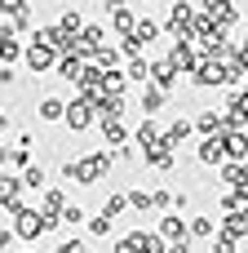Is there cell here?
<instances>
[{
	"label": "cell",
	"instance_id": "1",
	"mask_svg": "<svg viewBox=\"0 0 248 253\" xmlns=\"http://www.w3.org/2000/svg\"><path fill=\"white\" fill-rule=\"evenodd\" d=\"M226 80H231V71L222 62H209V58L195 62V84H226Z\"/></svg>",
	"mask_w": 248,
	"mask_h": 253
},
{
	"label": "cell",
	"instance_id": "2",
	"mask_svg": "<svg viewBox=\"0 0 248 253\" xmlns=\"http://www.w3.org/2000/svg\"><path fill=\"white\" fill-rule=\"evenodd\" d=\"M22 53H27V62H31V71H49V67L58 62V49H49V44H27Z\"/></svg>",
	"mask_w": 248,
	"mask_h": 253
},
{
	"label": "cell",
	"instance_id": "3",
	"mask_svg": "<svg viewBox=\"0 0 248 253\" xmlns=\"http://www.w3.org/2000/svg\"><path fill=\"white\" fill-rule=\"evenodd\" d=\"M164 62H169L177 76H182V71H195V53H191V44H186V40H177V44L169 49V58H164Z\"/></svg>",
	"mask_w": 248,
	"mask_h": 253
},
{
	"label": "cell",
	"instance_id": "4",
	"mask_svg": "<svg viewBox=\"0 0 248 253\" xmlns=\"http://www.w3.org/2000/svg\"><path fill=\"white\" fill-rule=\"evenodd\" d=\"M44 227H49L44 213H35V209H22V213H18V236H22V240H35Z\"/></svg>",
	"mask_w": 248,
	"mask_h": 253
},
{
	"label": "cell",
	"instance_id": "5",
	"mask_svg": "<svg viewBox=\"0 0 248 253\" xmlns=\"http://www.w3.org/2000/svg\"><path fill=\"white\" fill-rule=\"evenodd\" d=\"M222 120H226V129H240V125H244L248 120V93H235V98H231V107H226Z\"/></svg>",
	"mask_w": 248,
	"mask_h": 253
},
{
	"label": "cell",
	"instance_id": "6",
	"mask_svg": "<svg viewBox=\"0 0 248 253\" xmlns=\"http://www.w3.org/2000/svg\"><path fill=\"white\" fill-rule=\"evenodd\" d=\"M89 111H93V102H89V98H80L75 107H67V125H71V129H89V120H93Z\"/></svg>",
	"mask_w": 248,
	"mask_h": 253
},
{
	"label": "cell",
	"instance_id": "7",
	"mask_svg": "<svg viewBox=\"0 0 248 253\" xmlns=\"http://www.w3.org/2000/svg\"><path fill=\"white\" fill-rule=\"evenodd\" d=\"M200 160H204V165H222V160H226V142H222V138H204V142H200Z\"/></svg>",
	"mask_w": 248,
	"mask_h": 253
},
{
	"label": "cell",
	"instance_id": "8",
	"mask_svg": "<svg viewBox=\"0 0 248 253\" xmlns=\"http://www.w3.org/2000/svg\"><path fill=\"white\" fill-rule=\"evenodd\" d=\"M222 142H226V156H231V160H244L248 156V133H240V129H226Z\"/></svg>",
	"mask_w": 248,
	"mask_h": 253
},
{
	"label": "cell",
	"instance_id": "9",
	"mask_svg": "<svg viewBox=\"0 0 248 253\" xmlns=\"http://www.w3.org/2000/svg\"><path fill=\"white\" fill-rule=\"evenodd\" d=\"M151 80H155V89H164V93H169V89L177 84V71H173L169 62H151Z\"/></svg>",
	"mask_w": 248,
	"mask_h": 253
},
{
	"label": "cell",
	"instance_id": "10",
	"mask_svg": "<svg viewBox=\"0 0 248 253\" xmlns=\"http://www.w3.org/2000/svg\"><path fill=\"white\" fill-rule=\"evenodd\" d=\"M195 129H200V133H209V138H217V133L226 129V120H222L217 111H204V116L195 120Z\"/></svg>",
	"mask_w": 248,
	"mask_h": 253
},
{
	"label": "cell",
	"instance_id": "11",
	"mask_svg": "<svg viewBox=\"0 0 248 253\" xmlns=\"http://www.w3.org/2000/svg\"><path fill=\"white\" fill-rule=\"evenodd\" d=\"M186 231H191V227H186V218H177V213L160 222V236H164V240H182Z\"/></svg>",
	"mask_w": 248,
	"mask_h": 253
},
{
	"label": "cell",
	"instance_id": "12",
	"mask_svg": "<svg viewBox=\"0 0 248 253\" xmlns=\"http://www.w3.org/2000/svg\"><path fill=\"white\" fill-rule=\"evenodd\" d=\"M62 116H67V102L62 98H44L40 102V120H62Z\"/></svg>",
	"mask_w": 248,
	"mask_h": 253
},
{
	"label": "cell",
	"instance_id": "13",
	"mask_svg": "<svg viewBox=\"0 0 248 253\" xmlns=\"http://www.w3.org/2000/svg\"><path fill=\"white\" fill-rule=\"evenodd\" d=\"M169 27H173V31H186V27H191V9H186V4H173V9H169Z\"/></svg>",
	"mask_w": 248,
	"mask_h": 253
},
{
	"label": "cell",
	"instance_id": "14",
	"mask_svg": "<svg viewBox=\"0 0 248 253\" xmlns=\"http://www.w3.org/2000/svg\"><path fill=\"white\" fill-rule=\"evenodd\" d=\"M58 71H62V80H80V71H84V67H80V58L71 53V58H62V62H58Z\"/></svg>",
	"mask_w": 248,
	"mask_h": 253
},
{
	"label": "cell",
	"instance_id": "15",
	"mask_svg": "<svg viewBox=\"0 0 248 253\" xmlns=\"http://www.w3.org/2000/svg\"><path fill=\"white\" fill-rule=\"evenodd\" d=\"M142 107H146V111H160V107H164V89H155V84L142 89Z\"/></svg>",
	"mask_w": 248,
	"mask_h": 253
},
{
	"label": "cell",
	"instance_id": "16",
	"mask_svg": "<svg viewBox=\"0 0 248 253\" xmlns=\"http://www.w3.org/2000/svg\"><path fill=\"white\" fill-rule=\"evenodd\" d=\"M191 236L209 240V236H217V222H213V218H195V222H191Z\"/></svg>",
	"mask_w": 248,
	"mask_h": 253
},
{
	"label": "cell",
	"instance_id": "17",
	"mask_svg": "<svg viewBox=\"0 0 248 253\" xmlns=\"http://www.w3.org/2000/svg\"><path fill=\"white\" fill-rule=\"evenodd\" d=\"M18 53H22V44H18L13 36H0V62H13Z\"/></svg>",
	"mask_w": 248,
	"mask_h": 253
},
{
	"label": "cell",
	"instance_id": "18",
	"mask_svg": "<svg viewBox=\"0 0 248 253\" xmlns=\"http://www.w3.org/2000/svg\"><path fill=\"white\" fill-rule=\"evenodd\" d=\"M133 27H138V22H133V13H129V9H115V31L133 36Z\"/></svg>",
	"mask_w": 248,
	"mask_h": 253
},
{
	"label": "cell",
	"instance_id": "19",
	"mask_svg": "<svg viewBox=\"0 0 248 253\" xmlns=\"http://www.w3.org/2000/svg\"><path fill=\"white\" fill-rule=\"evenodd\" d=\"M58 222H67V227H75V222H84V209H80V205H67Z\"/></svg>",
	"mask_w": 248,
	"mask_h": 253
},
{
	"label": "cell",
	"instance_id": "20",
	"mask_svg": "<svg viewBox=\"0 0 248 253\" xmlns=\"http://www.w3.org/2000/svg\"><path fill=\"white\" fill-rule=\"evenodd\" d=\"M129 76H133L138 84H146V80H151V62H133V67H129Z\"/></svg>",
	"mask_w": 248,
	"mask_h": 253
},
{
	"label": "cell",
	"instance_id": "21",
	"mask_svg": "<svg viewBox=\"0 0 248 253\" xmlns=\"http://www.w3.org/2000/svg\"><path fill=\"white\" fill-rule=\"evenodd\" d=\"M22 187H44V169H40V165L27 169V173H22Z\"/></svg>",
	"mask_w": 248,
	"mask_h": 253
},
{
	"label": "cell",
	"instance_id": "22",
	"mask_svg": "<svg viewBox=\"0 0 248 253\" xmlns=\"http://www.w3.org/2000/svg\"><path fill=\"white\" fill-rule=\"evenodd\" d=\"M124 205H129V196H111V200L102 205V213H106V218H115V213H120Z\"/></svg>",
	"mask_w": 248,
	"mask_h": 253
},
{
	"label": "cell",
	"instance_id": "23",
	"mask_svg": "<svg viewBox=\"0 0 248 253\" xmlns=\"http://www.w3.org/2000/svg\"><path fill=\"white\" fill-rule=\"evenodd\" d=\"M89 231H93V236H111V218H106V213H98V218H93V227H89Z\"/></svg>",
	"mask_w": 248,
	"mask_h": 253
},
{
	"label": "cell",
	"instance_id": "24",
	"mask_svg": "<svg viewBox=\"0 0 248 253\" xmlns=\"http://www.w3.org/2000/svg\"><path fill=\"white\" fill-rule=\"evenodd\" d=\"M62 31H67V36H71V31H80V13H75V9H71V13H62Z\"/></svg>",
	"mask_w": 248,
	"mask_h": 253
},
{
	"label": "cell",
	"instance_id": "25",
	"mask_svg": "<svg viewBox=\"0 0 248 253\" xmlns=\"http://www.w3.org/2000/svg\"><path fill=\"white\" fill-rule=\"evenodd\" d=\"M102 129H106V142H115V147L124 142V129H120V125H102Z\"/></svg>",
	"mask_w": 248,
	"mask_h": 253
},
{
	"label": "cell",
	"instance_id": "26",
	"mask_svg": "<svg viewBox=\"0 0 248 253\" xmlns=\"http://www.w3.org/2000/svg\"><path fill=\"white\" fill-rule=\"evenodd\" d=\"M58 253H89L80 240H67V245H58Z\"/></svg>",
	"mask_w": 248,
	"mask_h": 253
},
{
	"label": "cell",
	"instance_id": "27",
	"mask_svg": "<svg viewBox=\"0 0 248 253\" xmlns=\"http://www.w3.org/2000/svg\"><path fill=\"white\" fill-rule=\"evenodd\" d=\"M129 205H138V209H146V205H151V196H142V191H129Z\"/></svg>",
	"mask_w": 248,
	"mask_h": 253
},
{
	"label": "cell",
	"instance_id": "28",
	"mask_svg": "<svg viewBox=\"0 0 248 253\" xmlns=\"http://www.w3.org/2000/svg\"><path fill=\"white\" fill-rule=\"evenodd\" d=\"M115 253H138V240H133V236H129V240H120V245H115Z\"/></svg>",
	"mask_w": 248,
	"mask_h": 253
},
{
	"label": "cell",
	"instance_id": "29",
	"mask_svg": "<svg viewBox=\"0 0 248 253\" xmlns=\"http://www.w3.org/2000/svg\"><path fill=\"white\" fill-rule=\"evenodd\" d=\"M4 129H9V116H4V111H0V133H4Z\"/></svg>",
	"mask_w": 248,
	"mask_h": 253
},
{
	"label": "cell",
	"instance_id": "30",
	"mask_svg": "<svg viewBox=\"0 0 248 253\" xmlns=\"http://www.w3.org/2000/svg\"><path fill=\"white\" fill-rule=\"evenodd\" d=\"M244 49H248V40H244Z\"/></svg>",
	"mask_w": 248,
	"mask_h": 253
}]
</instances>
